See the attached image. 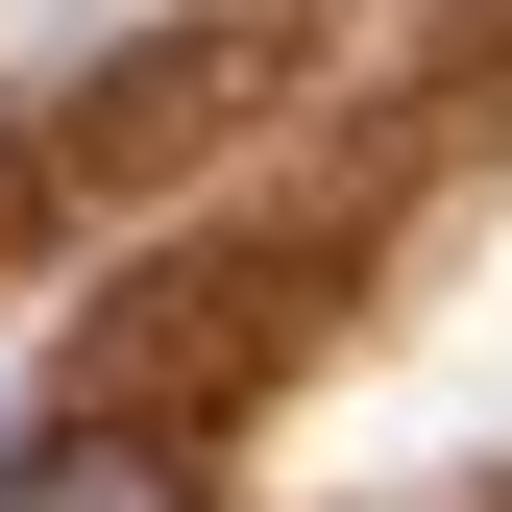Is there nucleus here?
I'll list each match as a JSON object with an SVG mask.
<instances>
[{"mask_svg":"<svg viewBox=\"0 0 512 512\" xmlns=\"http://www.w3.org/2000/svg\"><path fill=\"white\" fill-rule=\"evenodd\" d=\"M0 512H196V439H171V415H122V391H98V415H49V439H25V464H0Z\"/></svg>","mask_w":512,"mask_h":512,"instance_id":"f257e3e1","label":"nucleus"}]
</instances>
